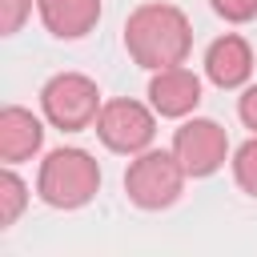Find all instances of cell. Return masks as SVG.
Instances as JSON below:
<instances>
[{"label":"cell","instance_id":"obj_1","mask_svg":"<svg viewBox=\"0 0 257 257\" xmlns=\"http://www.w3.org/2000/svg\"><path fill=\"white\" fill-rule=\"evenodd\" d=\"M124 48L149 72L185 64V56L193 48V24L177 4L149 0V4L133 8L124 20Z\"/></svg>","mask_w":257,"mask_h":257},{"label":"cell","instance_id":"obj_2","mask_svg":"<svg viewBox=\"0 0 257 257\" xmlns=\"http://www.w3.org/2000/svg\"><path fill=\"white\" fill-rule=\"evenodd\" d=\"M100 189V165L84 149H52L40 161L36 193L52 209H80Z\"/></svg>","mask_w":257,"mask_h":257},{"label":"cell","instance_id":"obj_3","mask_svg":"<svg viewBox=\"0 0 257 257\" xmlns=\"http://www.w3.org/2000/svg\"><path fill=\"white\" fill-rule=\"evenodd\" d=\"M100 88L92 76L84 72H56L52 80H44L40 88V112L52 128L60 133H80L92 128L100 116Z\"/></svg>","mask_w":257,"mask_h":257},{"label":"cell","instance_id":"obj_4","mask_svg":"<svg viewBox=\"0 0 257 257\" xmlns=\"http://www.w3.org/2000/svg\"><path fill=\"white\" fill-rule=\"evenodd\" d=\"M185 165L177 161V153L169 149H145V153H137L133 161H128V173H124V193H128V201L137 205V209H149V213H157V209H169L177 197H181V189H185Z\"/></svg>","mask_w":257,"mask_h":257},{"label":"cell","instance_id":"obj_5","mask_svg":"<svg viewBox=\"0 0 257 257\" xmlns=\"http://www.w3.org/2000/svg\"><path fill=\"white\" fill-rule=\"evenodd\" d=\"M96 137L108 153L137 157L157 137V108H145L141 100H128V96L104 100V108L96 116Z\"/></svg>","mask_w":257,"mask_h":257},{"label":"cell","instance_id":"obj_6","mask_svg":"<svg viewBox=\"0 0 257 257\" xmlns=\"http://www.w3.org/2000/svg\"><path fill=\"white\" fill-rule=\"evenodd\" d=\"M173 153L185 165L189 177H213L225 161H229V137L217 120L209 116H193L177 128L173 137Z\"/></svg>","mask_w":257,"mask_h":257},{"label":"cell","instance_id":"obj_7","mask_svg":"<svg viewBox=\"0 0 257 257\" xmlns=\"http://www.w3.org/2000/svg\"><path fill=\"white\" fill-rule=\"evenodd\" d=\"M149 104L157 108V116H169V120H181V116L197 112V104H201V76L189 72L185 64L153 72V80H149Z\"/></svg>","mask_w":257,"mask_h":257},{"label":"cell","instance_id":"obj_8","mask_svg":"<svg viewBox=\"0 0 257 257\" xmlns=\"http://www.w3.org/2000/svg\"><path fill=\"white\" fill-rule=\"evenodd\" d=\"M205 76L217 88H241L253 76V48L245 36L225 32L205 48Z\"/></svg>","mask_w":257,"mask_h":257},{"label":"cell","instance_id":"obj_9","mask_svg":"<svg viewBox=\"0 0 257 257\" xmlns=\"http://www.w3.org/2000/svg\"><path fill=\"white\" fill-rule=\"evenodd\" d=\"M40 145H44V124L20 104H4L0 108V161L20 165V161L36 157Z\"/></svg>","mask_w":257,"mask_h":257},{"label":"cell","instance_id":"obj_10","mask_svg":"<svg viewBox=\"0 0 257 257\" xmlns=\"http://www.w3.org/2000/svg\"><path fill=\"white\" fill-rule=\"evenodd\" d=\"M44 28L56 40H80L100 20V0H36Z\"/></svg>","mask_w":257,"mask_h":257},{"label":"cell","instance_id":"obj_11","mask_svg":"<svg viewBox=\"0 0 257 257\" xmlns=\"http://www.w3.org/2000/svg\"><path fill=\"white\" fill-rule=\"evenodd\" d=\"M24 205H28V185L12 173V165L0 173V229H8V225H16V217L24 213Z\"/></svg>","mask_w":257,"mask_h":257},{"label":"cell","instance_id":"obj_12","mask_svg":"<svg viewBox=\"0 0 257 257\" xmlns=\"http://www.w3.org/2000/svg\"><path fill=\"white\" fill-rule=\"evenodd\" d=\"M233 181L249 197H257V133L245 145H237V153H233Z\"/></svg>","mask_w":257,"mask_h":257},{"label":"cell","instance_id":"obj_13","mask_svg":"<svg viewBox=\"0 0 257 257\" xmlns=\"http://www.w3.org/2000/svg\"><path fill=\"white\" fill-rule=\"evenodd\" d=\"M32 16V0H0V36H16Z\"/></svg>","mask_w":257,"mask_h":257},{"label":"cell","instance_id":"obj_14","mask_svg":"<svg viewBox=\"0 0 257 257\" xmlns=\"http://www.w3.org/2000/svg\"><path fill=\"white\" fill-rule=\"evenodd\" d=\"M209 8H213L221 20H229V24H249V20H257V0H209Z\"/></svg>","mask_w":257,"mask_h":257},{"label":"cell","instance_id":"obj_15","mask_svg":"<svg viewBox=\"0 0 257 257\" xmlns=\"http://www.w3.org/2000/svg\"><path fill=\"white\" fill-rule=\"evenodd\" d=\"M237 116H241V124H245V128H253V133H257V84H249V88L237 96Z\"/></svg>","mask_w":257,"mask_h":257}]
</instances>
